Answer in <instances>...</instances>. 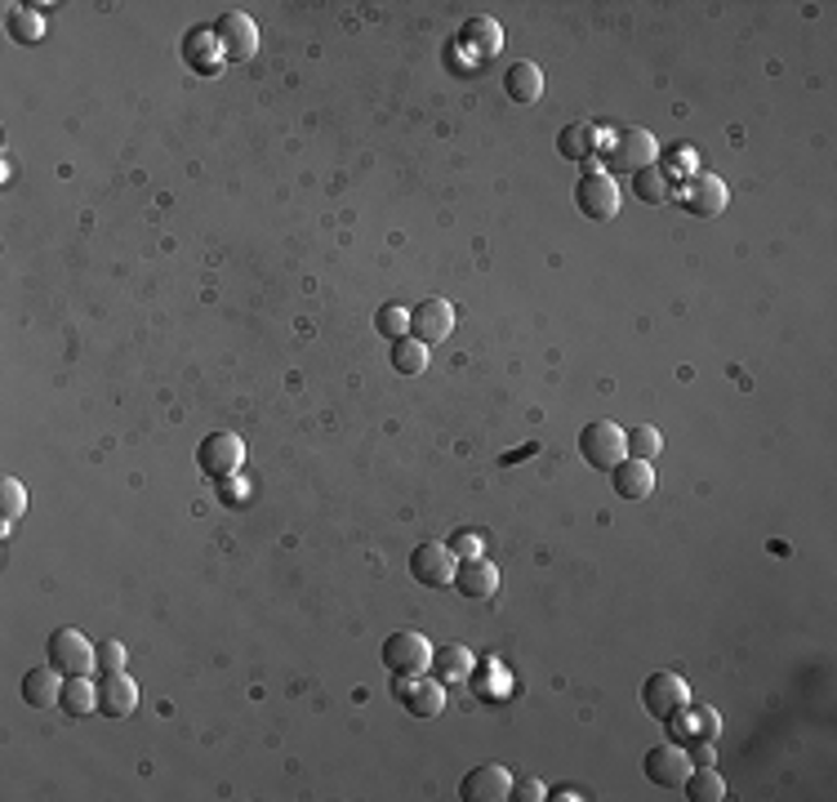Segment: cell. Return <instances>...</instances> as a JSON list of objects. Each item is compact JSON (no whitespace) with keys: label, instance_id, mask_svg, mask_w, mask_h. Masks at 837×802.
Here are the masks:
<instances>
[{"label":"cell","instance_id":"1","mask_svg":"<svg viewBox=\"0 0 837 802\" xmlns=\"http://www.w3.org/2000/svg\"><path fill=\"white\" fill-rule=\"evenodd\" d=\"M49 668H58L62 678H90L99 668V646L81 633V629H54L45 642Z\"/></svg>","mask_w":837,"mask_h":802},{"label":"cell","instance_id":"2","mask_svg":"<svg viewBox=\"0 0 837 802\" xmlns=\"http://www.w3.org/2000/svg\"><path fill=\"white\" fill-rule=\"evenodd\" d=\"M660 157V144H655V134L646 125H628L619 129L610 148H606V174H638L646 165H655Z\"/></svg>","mask_w":837,"mask_h":802},{"label":"cell","instance_id":"3","mask_svg":"<svg viewBox=\"0 0 837 802\" xmlns=\"http://www.w3.org/2000/svg\"><path fill=\"white\" fill-rule=\"evenodd\" d=\"M379 660H383V668L392 678H418L433 664V642L424 633H414V629H401V633L383 638Z\"/></svg>","mask_w":837,"mask_h":802},{"label":"cell","instance_id":"4","mask_svg":"<svg viewBox=\"0 0 837 802\" xmlns=\"http://www.w3.org/2000/svg\"><path fill=\"white\" fill-rule=\"evenodd\" d=\"M580 455H584L588 468H597V473H610V468L628 455V433L615 420H593L580 433Z\"/></svg>","mask_w":837,"mask_h":802},{"label":"cell","instance_id":"5","mask_svg":"<svg viewBox=\"0 0 837 802\" xmlns=\"http://www.w3.org/2000/svg\"><path fill=\"white\" fill-rule=\"evenodd\" d=\"M241 463H245V446H241V437H232V433H209V437L196 446V468H200L205 478H215V482L237 478Z\"/></svg>","mask_w":837,"mask_h":802},{"label":"cell","instance_id":"6","mask_svg":"<svg viewBox=\"0 0 837 802\" xmlns=\"http://www.w3.org/2000/svg\"><path fill=\"white\" fill-rule=\"evenodd\" d=\"M575 206L588 224H610L619 215V187L606 170H588L580 183H575Z\"/></svg>","mask_w":837,"mask_h":802},{"label":"cell","instance_id":"7","mask_svg":"<svg viewBox=\"0 0 837 802\" xmlns=\"http://www.w3.org/2000/svg\"><path fill=\"white\" fill-rule=\"evenodd\" d=\"M677 200H681V210H686L690 219H718V215L726 210V200H731V192H726V183H722L718 174L700 170V174H690V179L681 183Z\"/></svg>","mask_w":837,"mask_h":802},{"label":"cell","instance_id":"8","mask_svg":"<svg viewBox=\"0 0 837 802\" xmlns=\"http://www.w3.org/2000/svg\"><path fill=\"white\" fill-rule=\"evenodd\" d=\"M455 571H459V562H455V553L446 545H418L410 553V575L424 588H450Z\"/></svg>","mask_w":837,"mask_h":802},{"label":"cell","instance_id":"9","mask_svg":"<svg viewBox=\"0 0 837 802\" xmlns=\"http://www.w3.org/2000/svg\"><path fill=\"white\" fill-rule=\"evenodd\" d=\"M215 41H219V58L250 62L254 49H259V27H254L250 14H223L219 27H215Z\"/></svg>","mask_w":837,"mask_h":802},{"label":"cell","instance_id":"10","mask_svg":"<svg viewBox=\"0 0 837 802\" xmlns=\"http://www.w3.org/2000/svg\"><path fill=\"white\" fill-rule=\"evenodd\" d=\"M397 700L405 704V713H414V718H437L442 709H446V687L437 683V678H424V674H418V678H397Z\"/></svg>","mask_w":837,"mask_h":802},{"label":"cell","instance_id":"11","mask_svg":"<svg viewBox=\"0 0 837 802\" xmlns=\"http://www.w3.org/2000/svg\"><path fill=\"white\" fill-rule=\"evenodd\" d=\"M508 793H513V776L504 767H495V763H481L459 780L463 802H504Z\"/></svg>","mask_w":837,"mask_h":802},{"label":"cell","instance_id":"12","mask_svg":"<svg viewBox=\"0 0 837 802\" xmlns=\"http://www.w3.org/2000/svg\"><path fill=\"white\" fill-rule=\"evenodd\" d=\"M642 767H646V780H651L655 789H681V780H686V771H690L695 763H690V754H686L681 745H655V749L642 758Z\"/></svg>","mask_w":837,"mask_h":802},{"label":"cell","instance_id":"13","mask_svg":"<svg viewBox=\"0 0 837 802\" xmlns=\"http://www.w3.org/2000/svg\"><path fill=\"white\" fill-rule=\"evenodd\" d=\"M455 330V308L446 299H424L418 308H410V334L418 344H442Z\"/></svg>","mask_w":837,"mask_h":802},{"label":"cell","instance_id":"14","mask_svg":"<svg viewBox=\"0 0 837 802\" xmlns=\"http://www.w3.org/2000/svg\"><path fill=\"white\" fill-rule=\"evenodd\" d=\"M642 704H646V713H651L655 722H668V718L686 704V683H681L677 674H651V678L642 683Z\"/></svg>","mask_w":837,"mask_h":802},{"label":"cell","instance_id":"15","mask_svg":"<svg viewBox=\"0 0 837 802\" xmlns=\"http://www.w3.org/2000/svg\"><path fill=\"white\" fill-rule=\"evenodd\" d=\"M610 486H615V495L619 500H646L651 491H655V468L646 463V459H633V455H623L615 468H610Z\"/></svg>","mask_w":837,"mask_h":802},{"label":"cell","instance_id":"16","mask_svg":"<svg viewBox=\"0 0 837 802\" xmlns=\"http://www.w3.org/2000/svg\"><path fill=\"white\" fill-rule=\"evenodd\" d=\"M134 704H138V687H134V678L125 674H103L99 678V713L103 718H112V722H121V718H129L134 713Z\"/></svg>","mask_w":837,"mask_h":802},{"label":"cell","instance_id":"17","mask_svg":"<svg viewBox=\"0 0 837 802\" xmlns=\"http://www.w3.org/2000/svg\"><path fill=\"white\" fill-rule=\"evenodd\" d=\"M557 152L562 161H584L588 170H597V125L593 121H571L562 134H557Z\"/></svg>","mask_w":837,"mask_h":802},{"label":"cell","instance_id":"18","mask_svg":"<svg viewBox=\"0 0 837 802\" xmlns=\"http://www.w3.org/2000/svg\"><path fill=\"white\" fill-rule=\"evenodd\" d=\"M455 588H459L463 597L481 602V597H491V593L500 588V571L485 562V558H463L459 571H455Z\"/></svg>","mask_w":837,"mask_h":802},{"label":"cell","instance_id":"19","mask_svg":"<svg viewBox=\"0 0 837 802\" xmlns=\"http://www.w3.org/2000/svg\"><path fill=\"white\" fill-rule=\"evenodd\" d=\"M459 45L472 54V58H495L504 49V27L495 19H468L459 27Z\"/></svg>","mask_w":837,"mask_h":802},{"label":"cell","instance_id":"20","mask_svg":"<svg viewBox=\"0 0 837 802\" xmlns=\"http://www.w3.org/2000/svg\"><path fill=\"white\" fill-rule=\"evenodd\" d=\"M664 726H673V741H713L718 735V709H677Z\"/></svg>","mask_w":837,"mask_h":802},{"label":"cell","instance_id":"21","mask_svg":"<svg viewBox=\"0 0 837 802\" xmlns=\"http://www.w3.org/2000/svg\"><path fill=\"white\" fill-rule=\"evenodd\" d=\"M23 700L32 709H58L62 674H58V668H27V674H23Z\"/></svg>","mask_w":837,"mask_h":802},{"label":"cell","instance_id":"22","mask_svg":"<svg viewBox=\"0 0 837 802\" xmlns=\"http://www.w3.org/2000/svg\"><path fill=\"white\" fill-rule=\"evenodd\" d=\"M504 94H508L513 103H539V94H543V72H539V62H530V58L513 62L508 72H504Z\"/></svg>","mask_w":837,"mask_h":802},{"label":"cell","instance_id":"23","mask_svg":"<svg viewBox=\"0 0 837 802\" xmlns=\"http://www.w3.org/2000/svg\"><path fill=\"white\" fill-rule=\"evenodd\" d=\"M58 709H62L67 718H90V713L99 709V683H90V678H67Z\"/></svg>","mask_w":837,"mask_h":802},{"label":"cell","instance_id":"24","mask_svg":"<svg viewBox=\"0 0 837 802\" xmlns=\"http://www.w3.org/2000/svg\"><path fill=\"white\" fill-rule=\"evenodd\" d=\"M388 362L397 375H424L428 370V344H418L414 334H401V340H392Z\"/></svg>","mask_w":837,"mask_h":802},{"label":"cell","instance_id":"25","mask_svg":"<svg viewBox=\"0 0 837 802\" xmlns=\"http://www.w3.org/2000/svg\"><path fill=\"white\" fill-rule=\"evenodd\" d=\"M681 789H686L690 802H722V798H726V780H722L713 767H690L686 780H681Z\"/></svg>","mask_w":837,"mask_h":802},{"label":"cell","instance_id":"26","mask_svg":"<svg viewBox=\"0 0 837 802\" xmlns=\"http://www.w3.org/2000/svg\"><path fill=\"white\" fill-rule=\"evenodd\" d=\"M633 196H638V200H646V206H664V200L673 196V187H668V174H664L660 165H646V170H638V174H633Z\"/></svg>","mask_w":837,"mask_h":802},{"label":"cell","instance_id":"27","mask_svg":"<svg viewBox=\"0 0 837 802\" xmlns=\"http://www.w3.org/2000/svg\"><path fill=\"white\" fill-rule=\"evenodd\" d=\"M433 668H437V683H455V678H468L472 660L463 646H442V651L433 646Z\"/></svg>","mask_w":837,"mask_h":802},{"label":"cell","instance_id":"28","mask_svg":"<svg viewBox=\"0 0 837 802\" xmlns=\"http://www.w3.org/2000/svg\"><path fill=\"white\" fill-rule=\"evenodd\" d=\"M0 504H5V526H0V530H10L14 517L27 513V486L19 478H0Z\"/></svg>","mask_w":837,"mask_h":802},{"label":"cell","instance_id":"29","mask_svg":"<svg viewBox=\"0 0 837 802\" xmlns=\"http://www.w3.org/2000/svg\"><path fill=\"white\" fill-rule=\"evenodd\" d=\"M664 450V437H660V428H651V424H642V428H633V433H628V455H633V459H655Z\"/></svg>","mask_w":837,"mask_h":802},{"label":"cell","instance_id":"30","mask_svg":"<svg viewBox=\"0 0 837 802\" xmlns=\"http://www.w3.org/2000/svg\"><path fill=\"white\" fill-rule=\"evenodd\" d=\"M375 325H379L383 340H401V334L410 330V312L388 303V308H379V312H375Z\"/></svg>","mask_w":837,"mask_h":802},{"label":"cell","instance_id":"31","mask_svg":"<svg viewBox=\"0 0 837 802\" xmlns=\"http://www.w3.org/2000/svg\"><path fill=\"white\" fill-rule=\"evenodd\" d=\"M10 36H14L19 45L41 41V19H36V14H27V10H14V5H10Z\"/></svg>","mask_w":837,"mask_h":802},{"label":"cell","instance_id":"32","mask_svg":"<svg viewBox=\"0 0 837 802\" xmlns=\"http://www.w3.org/2000/svg\"><path fill=\"white\" fill-rule=\"evenodd\" d=\"M99 668H103V674H121V668H125V646L116 638L99 642Z\"/></svg>","mask_w":837,"mask_h":802},{"label":"cell","instance_id":"33","mask_svg":"<svg viewBox=\"0 0 837 802\" xmlns=\"http://www.w3.org/2000/svg\"><path fill=\"white\" fill-rule=\"evenodd\" d=\"M450 545H455V549H450L455 558H481V549H485V540H481L477 530H459Z\"/></svg>","mask_w":837,"mask_h":802},{"label":"cell","instance_id":"34","mask_svg":"<svg viewBox=\"0 0 837 802\" xmlns=\"http://www.w3.org/2000/svg\"><path fill=\"white\" fill-rule=\"evenodd\" d=\"M508 798H521V802H539V798H548L543 793V784L539 780H521V784H513V793Z\"/></svg>","mask_w":837,"mask_h":802}]
</instances>
